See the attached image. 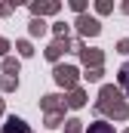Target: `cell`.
<instances>
[{
    "instance_id": "6da1fadb",
    "label": "cell",
    "mask_w": 129,
    "mask_h": 133,
    "mask_svg": "<svg viewBox=\"0 0 129 133\" xmlns=\"http://www.w3.org/2000/svg\"><path fill=\"white\" fill-rule=\"evenodd\" d=\"M123 84H126V87H129V65L123 68Z\"/></svg>"
},
{
    "instance_id": "7a4b0ae2",
    "label": "cell",
    "mask_w": 129,
    "mask_h": 133,
    "mask_svg": "<svg viewBox=\"0 0 129 133\" xmlns=\"http://www.w3.org/2000/svg\"><path fill=\"white\" fill-rule=\"evenodd\" d=\"M92 133H108V130H104V127H101V124H98V127H92Z\"/></svg>"
}]
</instances>
